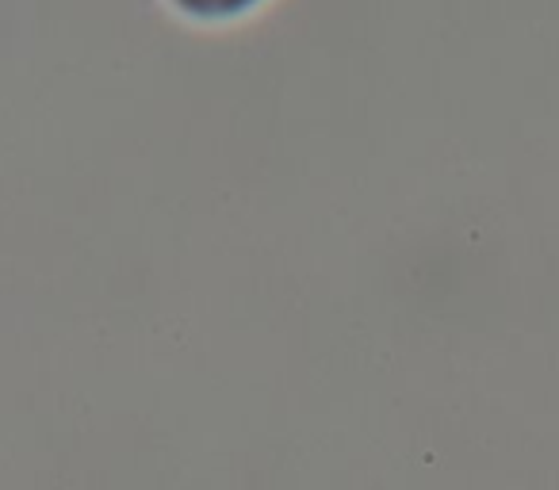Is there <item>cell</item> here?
I'll list each match as a JSON object with an SVG mask.
<instances>
[{
  "mask_svg": "<svg viewBox=\"0 0 559 490\" xmlns=\"http://www.w3.org/2000/svg\"><path fill=\"white\" fill-rule=\"evenodd\" d=\"M165 4L195 24H223V20H238L253 12L264 0H165Z\"/></svg>",
  "mask_w": 559,
  "mask_h": 490,
  "instance_id": "obj_1",
  "label": "cell"
}]
</instances>
